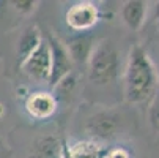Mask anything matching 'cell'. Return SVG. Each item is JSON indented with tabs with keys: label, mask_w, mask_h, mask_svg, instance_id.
<instances>
[{
	"label": "cell",
	"mask_w": 159,
	"mask_h": 158,
	"mask_svg": "<svg viewBox=\"0 0 159 158\" xmlns=\"http://www.w3.org/2000/svg\"><path fill=\"white\" fill-rule=\"evenodd\" d=\"M156 68L140 44L131 48L123 73V93L129 104H150L157 90Z\"/></svg>",
	"instance_id": "cell-1"
},
{
	"label": "cell",
	"mask_w": 159,
	"mask_h": 158,
	"mask_svg": "<svg viewBox=\"0 0 159 158\" xmlns=\"http://www.w3.org/2000/svg\"><path fill=\"white\" fill-rule=\"evenodd\" d=\"M121 71L120 52L110 40H101L95 44L88 62L87 74L90 82L96 85H106L115 82Z\"/></svg>",
	"instance_id": "cell-2"
},
{
	"label": "cell",
	"mask_w": 159,
	"mask_h": 158,
	"mask_svg": "<svg viewBox=\"0 0 159 158\" xmlns=\"http://www.w3.org/2000/svg\"><path fill=\"white\" fill-rule=\"evenodd\" d=\"M121 125H123L121 114L115 109L107 108L96 111L95 114H92L87 119L85 131L90 136V139L102 144V141H110L117 138L118 131L121 130Z\"/></svg>",
	"instance_id": "cell-3"
},
{
	"label": "cell",
	"mask_w": 159,
	"mask_h": 158,
	"mask_svg": "<svg viewBox=\"0 0 159 158\" xmlns=\"http://www.w3.org/2000/svg\"><path fill=\"white\" fill-rule=\"evenodd\" d=\"M101 19L99 7L95 2L90 0H82L70 5V8L65 13V22L66 26L74 32L84 33L93 29Z\"/></svg>",
	"instance_id": "cell-4"
},
{
	"label": "cell",
	"mask_w": 159,
	"mask_h": 158,
	"mask_svg": "<svg viewBox=\"0 0 159 158\" xmlns=\"http://www.w3.org/2000/svg\"><path fill=\"white\" fill-rule=\"evenodd\" d=\"M46 41L49 46V52H51V73H49L48 84L54 89L63 78L73 73L74 63H73L70 54H68L66 46L58 38H55L54 35H48Z\"/></svg>",
	"instance_id": "cell-5"
},
{
	"label": "cell",
	"mask_w": 159,
	"mask_h": 158,
	"mask_svg": "<svg viewBox=\"0 0 159 158\" xmlns=\"http://www.w3.org/2000/svg\"><path fill=\"white\" fill-rule=\"evenodd\" d=\"M20 70L29 78L48 82L49 73H51V52H49L48 41L44 38H43L39 46L27 59H24L20 62Z\"/></svg>",
	"instance_id": "cell-6"
},
{
	"label": "cell",
	"mask_w": 159,
	"mask_h": 158,
	"mask_svg": "<svg viewBox=\"0 0 159 158\" xmlns=\"http://www.w3.org/2000/svg\"><path fill=\"white\" fill-rule=\"evenodd\" d=\"M58 101L54 93L38 90V92L29 93L25 98V111L35 120H48L57 112Z\"/></svg>",
	"instance_id": "cell-7"
},
{
	"label": "cell",
	"mask_w": 159,
	"mask_h": 158,
	"mask_svg": "<svg viewBox=\"0 0 159 158\" xmlns=\"http://www.w3.org/2000/svg\"><path fill=\"white\" fill-rule=\"evenodd\" d=\"M107 149L104 144L93 139H80L74 142H63L60 158H104Z\"/></svg>",
	"instance_id": "cell-8"
},
{
	"label": "cell",
	"mask_w": 159,
	"mask_h": 158,
	"mask_svg": "<svg viewBox=\"0 0 159 158\" xmlns=\"http://www.w3.org/2000/svg\"><path fill=\"white\" fill-rule=\"evenodd\" d=\"M147 11H148V3L142 2V0H128L123 3L120 16L123 24L132 30L137 32L143 27L145 19H147Z\"/></svg>",
	"instance_id": "cell-9"
},
{
	"label": "cell",
	"mask_w": 159,
	"mask_h": 158,
	"mask_svg": "<svg viewBox=\"0 0 159 158\" xmlns=\"http://www.w3.org/2000/svg\"><path fill=\"white\" fill-rule=\"evenodd\" d=\"M95 40L88 35H77L68 40V43L65 44L68 54H70L71 60L74 65H87L90 55H92V51L95 48Z\"/></svg>",
	"instance_id": "cell-10"
},
{
	"label": "cell",
	"mask_w": 159,
	"mask_h": 158,
	"mask_svg": "<svg viewBox=\"0 0 159 158\" xmlns=\"http://www.w3.org/2000/svg\"><path fill=\"white\" fill-rule=\"evenodd\" d=\"M61 142L54 134L38 136L29 147V158H60Z\"/></svg>",
	"instance_id": "cell-11"
},
{
	"label": "cell",
	"mask_w": 159,
	"mask_h": 158,
	"mask_svg": "<svg viewBox=\"0 0 159 158\" xmlns=\"http://www.w3.org/2000/svg\"><path fill=\"white\" fill-rule=\"evenodd\" d=\"M41 41H43V35H41L39 29L35 26H30L22 32L17 40V57L20 59V62L27 59L41 44Z\"/></svg>",
	"instance_id": "cell-12"
},
{
	"label": "cell",
	"mask_w": 159,
	"mask_h": 158,
	"mask_svg": "<svg viewBox=\"0 0 159 158\" xmlns=\"http://www.w3.org/2000/svg\"><path fill=\"white\" fill-rule=\"evenodd\" d=\"M76 85H77V78H76V74L74 73H70L66 78H63L54 89H55V98H57V101L58 100H68L71 95H73V92H74V89H76Z\"/></svg>",
	"instance_id": "cell-13"
},
{
	"label": "cell",
	"mask_w": 159,
	"mask_h": 158,
	"mask_svg": "<svg viewBox=\"0 0 159 158\" xmlns=\"http://www.w3.org/2000/svg\"><path fill=\"white\" fill-rule=\"evenodd\" d=\"M13 7V10L22 16H29L32 13H35V10L38 8V2L36 0H14V2L10 3Z\"/></svg>",
	"instance_id": "cell-14"
},
{
	"label": "cell",
	"mask_w": 159,
	"mask_h": 158,
	"mask_svg": "<svg viewBox=\"0 0 159 158\" xmlns=\"http://www.w3.org/2000/svg\"><path fill=\"white\" fill-rule=\"evenodd\" d=\"M104 158H131V152L123 147V146H118V147H112V149H107L106 152V156Z\"/></svg>",
	"instance_id": "cell-15"
},
{
	"label": "cell",
	"mask_w": 159,
	"mask_h": 158,
	"mask_svg": "<svg viewBox=\"0 0 159 158\" xmlns=\"http://www.w3.org/2000/svg\"><path fill=\"white\" fill-rule=\"evenodd\" d=\"M148 119H150L151 128H153L156 133H159V103H154V104L150 106Z\"/></svg>",
	"instance_id": "cell-16"
},
{
	"label": "cell",
	"mask_w": 159,
	"mask_h": 158,
	"mask_svg": "<svg viewBox=\"0 0 159 158\" xmlns=\"http://www.w3.org/2000/svg\"><path fill=\"white\" fill-rule=\"evenodd\" d=\"M3 112H5V108H3V104H2V103H0V117L3 116Z\"/></svg>",
	"instance_id": "cell-17"
},
{
	"label": "cell",
	"mask_w": 159,
	"mask_h": 158,
	"mask_svg": "<svg viewBox=\"0 0 159 158\" xmlns=\"http://www.w3.org/2000/svg\"><path fill=\"white\" fill-rule=\"evenodd\" d=\"M156 19H157V22H159V3L156 5Z\"/></svg>",
	"instance_id": "cell-18"
},
{
	"label": "cell",
	"mask_w": 159,
	"mask_h": 158,
	"mask_svg": "<svg viewBox=\"0 0 159 158\" xmlns=\"http://www.w3.org/2000/svg\"><path fill=\"white\" fill-rule=\"evenodd\" d=\"M156 73H157V84H159V66H157V70H156Z\"/></svg>",
	"instance_id": "cell-19"
}]
</instances>
